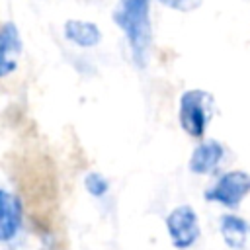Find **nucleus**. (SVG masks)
Returning a JSON list of instances; mask_svg holds the SVG:
<instances>
[{
    "label": "nucleus",
    "instance_id": "1",
    "mask_svg": "<svg viewBox=\"0 0 250 250\" xmlns=\"http://www.w3.org/2000/svg\"><path fill=\"white\" fill-rule=\"evenodd\" d=\"M113 21L127 39L133 62L145 68L152 43L150 0H119L113 10Z\"/></svg>",
    "mask_w": 250,
    "mask_h": 250
},
{
    "label": "nucleus",
    "instance_id": "2",
    "mask_svg": "<svg viewBox=\"0 0 250 250\" xmlns=\"http://www.w3.org/2000/svg\"><path fill=\"white\" fill-rule=\"evenodd\" d=\"M213 113V96L201 88L186 90L180 96L178 121L180 127L193 139H203Z\"/></svg>",
    "mask_w": 250,
    "mask_h": 250
},
{
    "label": "nucleus",
    "instance_id": "3",
    "mask_svg": "<svg viewBox=\"0 0 250 250\" xmlns=\"http://www.w3.org/2000/svg\"><path fill=\"white\" fill-rule=\"evenodd\" d=\"M250 193V174L244 170H229L219 176V180L205 189L203 197L207 201L219 203L223 207H238Z\"/></svg>",
    "mask_w": 250,
    "mask_h": 250
},
{
    "label": "nucleus",
    "instance_id": "4",
    "mask_svg": "<svg viewBox=\"0 0 250 250\" xmlns=\"http://www.w3.org/2000/svg\"><path fill=\"white\" fill-rule=\"evenodd\" d=\"M166 230L172 246L178 250L191 248L201 234L199 217L191 205H178L166 215Z\"/></svg>",
    "mask_w": 250,
    "mask_h": 250
},
{
    "label": "nucleus",
    "instance_id": "5",
    "mask_svg": "<svg viewBox=\"0 0 250 250\" xmlns=\"http://www.w3.org/2000/svg\"><path fill=\"white\" fill-rule=\"evenodd\" d=\"M21 51L23 43L18 25L14 21H4L0 25V78L12 74L18 68Z\"/></svg>",
    "mask_w": 250,
    "mask_h": 250
},
{
    "label": "nucleus",
    "instance_id": "6",
    "mask_svg": "<svg viewBox=\"0 0 250 250\" xmlns=\"http://www.w3.org/2000/svg\"><path fill=\"white\" fill-rule=\"evenodd\" d=\"M23 207L16 193L0 188V242H10L21 229Z\"/></svg>",
    "mask_w": 250,
    "mask_h": 250
},
{
    "label": "nucleus",
    "instance_id": "7",
    "mask_svg": "<svg viewBox=\"0 0 250 250\" xmlns=\"http://www.w3.org/2000/svg\"><path fill=\"white\" fill-rule=\"evenodd\" d=\"M223 158H225V146L215 139H207L193 148L188 166H189V172L205 176V174H213L219 168Z\"/></svg>",
    "mask_w": 250,
    "mask_h": 250
},
{
    "label": "nucleus",
    "instance_id": "8",
    "mask_svg": "<svg viewBox=\"0 0 250 250\" xmlns=\"http://www.w3.org/2000/svg\"><path fill=\"white\" fill-rule=\"evenodd\" d=\"M219 232L225 244L232 250H242L250 236V225L246 219L234 213H225L219 219Z\"/></svg>",
    "mask_w": 250,
    "mask_h": 250
},
{
    "label": "nucleus",
    "instance_id": "9",
    "mask_svg": "<svg viewBox=\"0 0 250 250\" xmlns=\"http://www.w3.org/2000/svg\"><path fill=\"white\" fill-rule=\"evenodd\" d=\"M64 39L76 47L90 49L102 41V31L94 21L86 20H66L64 23Z\"/></svg>",
    "mask_w": 250,
    "mask_h": 250
},
{
    "label": "nucleus",
    "instance_id": "10",
    "mask_svg": "<svg viewBox=\"0 0 250 250\" xmlns=\"http://www.w3.org/2000/svg\"><path fill=\"white\" fill-rule=\"evenodd\" d=\"M84 188L92 197H104L109 191V182L100 172H90L84 178Z\"/></svg>",
    "mask_w": 250,
    "mask_h": 250
},
{
    "label": "nucleus",
    "instance_id": "11",
    "mask_svg": "<svg viewBox=\"0 0 250 250\" xmlns=\"http://www.w3.org/2000/svg\"><path fill=\"white\" fill-rule=\"evenodd\" d=\"M158 2L172 10H178V12H189L201 4V0H158Z\"/></svg>",
    "mask_w": 250,
    "mask_h": 250
}]
</instances>
